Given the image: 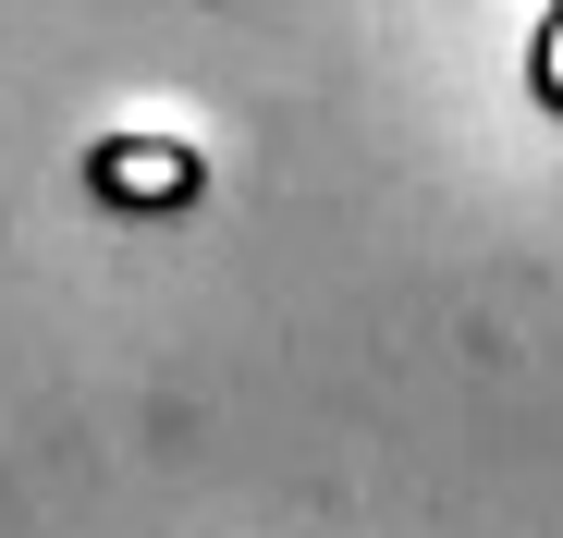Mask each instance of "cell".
Instances as JSON below:
<instances>
[{"label":"cell","instance_id":"cell-2","mask_svg":"<svg viewBox=\"0 0 563 538\" xmlns=\"http://www.w3.org/2000/svg\"><path fill=\"white\" fill-rule=\"evenodd\" d=\"M539 99H551V111H563V13H551V25H539Z\"/></svg>","mask_w":563,"mask_h":538},{"label":"cell","instance_id":"cell-1","mask_svg":"<svg viewBox=\"0 0 563 538\" xmlns=\"http://www.w3.org/2000/svg\"><path fill=\"white\" fill-rule=\"evenodd\" d=\"M86 184H99L111 209H184L197 197V147L184 135H99L86 147Z\"/></svg>","mask_w":563,"mask_h":538}]
</instances>
